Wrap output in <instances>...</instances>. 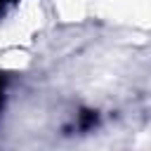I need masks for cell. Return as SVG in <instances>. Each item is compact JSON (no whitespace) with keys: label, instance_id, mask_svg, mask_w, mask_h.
<instances>
[{"label":"cell","instance_id":"6da1fadb","mask_svg":"<svg viewBox=\"0 0 151 151\" xmlns=\"http://www.w3.org/2000/svg\"><path fill=\"white\" fill-rule=\"evenodd\" d=\"M50 14L68 26L85 24L90 17H97V0H47Z\"/></svg>","mask_w":151,"mask_h":151}]
</instances>
